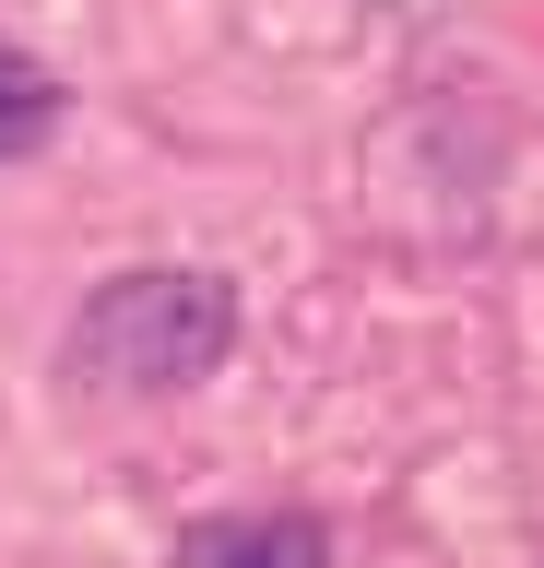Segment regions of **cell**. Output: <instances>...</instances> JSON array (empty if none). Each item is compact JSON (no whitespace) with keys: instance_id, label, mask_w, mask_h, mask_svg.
Listing matches in <instances>:
<instances>
[{"instance_id":"2","label":"cell","mask_w":544,"mask_h":568,"mask_svg":"<svg viewBox=\"0 0 544 568\" xmlns=\"http://www.w3.org/2000/svg\"><path fill=\"white\" fill-rule=\"evenodd\" d=\"M320 521H296V509H249V521H202L189 532V568H320Z\"/></svg>"},{"instance_id":"3","label":"cell","mask_w":544,"mask_h":568,"mask_svg":"<svg viewBox=\"0 0 544 568\" xmlns=\"http://www.w3.org/2000/svg\"><path fill=\"white\" fill-rule=\"evenodd\" d=\"M48 131H60V83H48L24 48H0V166H12V154H37Z\"/></svg>"},{"instance_id":"1","label":"cell","mask_w":544,"mask_h":568,"mask_svg":"<svg viewBox=\"0 0 544 568\" xmlns=\"http://www.w3.org/2000/svg\"><path fill=\"white\" fill-rule=\"evenodd\" d=\"M225 344H237V296L214 273H119L72 320V367H95L119 390H178L202 367H225Z\"/></svg>"}]
</instances>
